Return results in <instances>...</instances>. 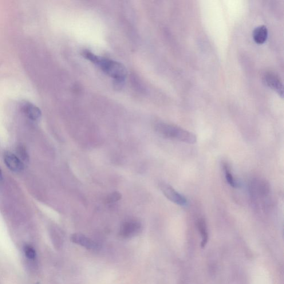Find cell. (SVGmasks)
Masks as SVG:
<instances>
[{
    "label": "cell",
    "instance_id": "1",
    "mask_svg": "<svg viewBox=\"0 0 284 284\" xmlns=\"http://www.w3.org/2000/svg\"><path fill=\"white\" fill-rule=\"evenodd\" d=\"M83 56L117 81L123 82L127 76V70L120 62L98 56L87 51L83 53Z\"/></svg>",
    "mask_w": 284,
    "mask_h": 284
},
{
    "label": "cell",
    "instance_id": "2",
    "mask_svg": "<svg viewBox=\"0 0 284 284\" xmlns=\"http://www.w3.org/2000/svg\"><path fill=\"white\" fill-rule=\"evenodd\" d=\"M156 131L166 139L175 140L193 144L196 142L197 139L194 134L177 127V126L159 124L156 126Z\"/></svg>",
    "mask_w": 284,
    "mask_h": 284
},
{
    "label": "cell",
    "instance_id": "3",
    "mask_svg": "<svg viewBox=\"0 0 284 284\" xmlns=\"http://www.w3.org/2000/svg\"><path fill=\"white\" fill-rule=\"evenodd\" d=\"M142 224L136 220L125 221L120 227V235L122 238L129 239L140 233Z\"/></svg>",
    "mask_w": 284,
    "mask_h": 284
},
{
    "label": "cell",
    "instance_id": "4",
    "mask_svg": "<svg viewBox=\"0 0 284 284\" xmlns=\"http://www.w3.org/2000/svg\"><path fill=\"white\" fill-rule=\"evenodd\" d=\"M160 188L165 197L172 202L180 206H186L187 204L186 198L177 192L171 185L162 183L160 185Z\"/></svg>",
    "mask_w": 284,
    "mask_h": 284
},
{
    "label": "cell",
    "instance_id": "5",
    "mask_svg": "<svg viewBox=\"0 0 284 284\" xmlns=\"http://www.w3.org/2000/svg\"><path fill=\"white\" fill-rule=\"evenodd\" d=\"M71 240L72 243L84 247L86 249L96 250L98 248V245L97 243L84 234L80 233L72 234L71 236Z\"/></svg>",
    "mask_w": 284,
    "mask_h": 284
},
{
    "label": "cell",
    "instance_id": "6",
    "mask_svg": "<svg viewBox=\"0 0 284 284\" xmlns=\"http://www.w3.org/2000/svg\"><path fill=\"white\" fill-rule=\"evenodd\" d=\"M4 161L11 171L19 172L23 170V165L18 158L11 153H7L4 156Z\"/></svg>",
    "mask_w": 284,
    "mask_h": 284
},
{
    "label": "cell",
    "instance_id": "7",
    "mask_svg": "<svg viewBox=\"0 0 284 284\" xmlns=\"http://www.w3.org/2000/svg\"><path fill=\"white\" fill-rule=\"evenodd\" d=\"M264 81L266 84L271 89L275 90L283 97V88L282 84L279 79L275 75L267 73L264 76Z\"/></svg>",
    "mask_w": 284,
    "mask_h": 284
},
{
    "label": "cell",
    "instance_id": "8",
    "mask_svg": "<svg viewBox=\"0 0 284 284\" xmlns=\"http://www.w3.org/2000/svg\"><path fill=\"white\" fill-rule=\"evenodd\" d=\"M22 109L23 112L31 120L37 121L41 117V110L36 106L29 103V102L23 103Z\"/></svg>",
    "mask_w": 284,
    "mask_h": 284
},
{
    "label": "cell",
    "instance_id": "9",
    "mask_svg": "<svg viewBox=\"0 0 284 284\" xmlns=\"http://www.w3.org/2000/svg\"><path fill=\"white\" fill-rule=\"evenodd\" d=\"M268 36V31L265 26H260L254 30L252 36L254 40L258 44H263L266 41Z\"/></svg>",
    "mask_w": 284,
    "mask_h": 284
},
{
    "label": "cell",
    "instance_id": "10",
    "mask_svg": "<svg viewBox=\"0 0 284 284\" xmlns=\"http://www.w3.org/2000/svg\"><path fill=\"white\" fill-rule=\"evenodd\" d=\"M198 228L202 239L201 247L203 248L207 245L208 240L207 226L205 219L201 218L198 220Z\"/></svg>",
    "mask_w": 284,
    "mask_h": 284
},
{
    "label": "cell",
    "instance_id": "11",
    "mask_svg": "<svg viewBox=\"0 0 284 284\" xmlns=\"http://www.w3.org/2000/svg\"><path fill=\"white\" fill-rule=\"evenodd\" d=\"M223 168L225 177H226V179L228 183L232 188H238L239 187V184L237 181L235 179L233 175H232L230 165L225 163L223 165Z\"/></svg>",
    "mask_w": 284,
    "mask_h": 284
},
{
    "label": "cell",
    "instance_id": "12",
    "mask_svg": "<svg viewBox=\"0 0 284 284\" xmlns=\"http://www.w3.org/2000/svg\"><path fill=\"white\" fill-rule=\"evenodd\" d=\"M121 198L122 195L121 193L118 192H114L106 196L105 201L107 204H111L118 202Z\"/></svg>",
    "mask_w": 284,
    "mask_h": 284
},
{
    "label": "cell",
    "instance_id": "13",
    "mask_svg": "<svg viewBox=\"0 0 284 284\" xmlns=\"http://www.w3.org/2000/svg\"><path fill=\"white\" fill-rule=\"evenodd\" d=\"M25 254L26 257L30 260L34 259L36 258V251L33 247L26 246L24 248Z\"/></svg>",
    "mask_w": 284,
    "mask_h": 284
},
{
    "label": "cell",
    "instance_id": "14",
    "mask_svg": "<svg viewBox=\"0 0 284 284\" xmlns=\"http://www.w3.org/2000/svg\"><path fill=\"white\" fill-rule=\"evenodd\" d=\"M2 180V173L1 170V169H0V181Z\"/></svg>",
    "mask_w": 284,
    "mask_h": 284
}]
</instances>
